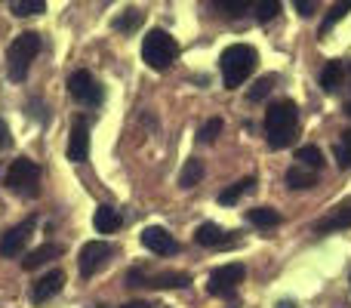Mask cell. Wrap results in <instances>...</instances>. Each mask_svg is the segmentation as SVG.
<instances>
[{
	"instance_id": "cell-1",
	"label": "cell",
	"mask_w": 351,
	"mask_h": 308,
	"mask_svg": "<svg viewBox=\"0 0 351 308\" xmlns=\"http://www.w3.org/2000/svg\"><path fill=\"white\" fill-rule=\"evenodd\" d=\"M299 133V111L293 99H278V102L268 105L265 111V136H268V148L280 152V148H290L296 142Z\"/></svg>"
},
{
	"instance_id": "cell-2",
	"label": "cell",
	"mask_w": 351,
	"mask_h": 308,
	"mask_svg": "<svg viewBox=\"0 0 351 308\" xmlns=\"http://www.w3.org/2000/svg\"><path fill=\"white\" fill-rule=\"evenodd\" d=\"M37 53H40V34L37 31H25V34L12 37L10 49H6V74H10V80L22 84L28 78L31 62L37 59Z\"/></svg>"
},
{
	"instance_id": "cell-3",
	"label": "cell",
	"mask_w": 351,
	"mask_h": 308,
	"mask_svg": "<svg viewBox=\"0 0 351 308\" xmlns=\"http://www.w3.org/2000/svg\"><path fill=\"white\" fill-rule=\"evenodd\" d=\"M256 62H259V56H256V49L250 47V43H234V47L225 49L222 59H219L225 86H228V90L241 86L243 80H247L250 74L256 71Z\"/></svg>"
},
{
	"instance_id": "cell-4",
	"label": "cell",
	"mask_w": 351,
	"mask_h": 308,
	"mask_svg": "<svg viewBox=\"0 0 351 308\" xmlns=\"http://www.w3.org/2000/svg\"><path fill=\"white\" fill-rule=\"evenodd\" d=\"M176 56H179V43L167 31H160V28L148 31V37L142 40V59H145L148 68L164 71V68H170L176 62Z\"/></svg>"
},
{
	"instance_id": "cell-5",
	"label": "cell",
	"mask_w": 351,
	"mask_h": 308,
	"mask_svg": "<svg viewBox=\"0 0 351 308\" xmlns=\"http://www.w3.org/2000/svg\"><path fill=\"white\" fill-rule=\"evenodd\" d=\"M6 188L16 191L19 198H34L40 191V169H37L34 161L28 157H16L6 169Z\"/></svg>"
},
{
	"instance_id": "cell-6",
	"label": "cell",
	"mask_w": 351,
	"mask_h": 308,
	"mask_svg": "<svg viewBox=\"0 0 351 308\" xmlns=\"http://www.w3.org/2000/svg\"><path fill=\"white\" fill-rule=\"evenodd\" d=\"M191 278L188 272H160V274H148L142 265L130 268L127 272V287H152V290H179L188 287Z\"/></svg>"
},
{
	"instance_id": "cell-7",
	"label": "cell",
	"mask_w": 351,
	"mask_h": 308,
	"mask_svg": "<svg viewBox=\"0 0 351 308\" xmlns=\"http://www.w3.org/2000/svg\"><path fill=\"white\" fill-rule=\"evenodd\" d=\"M68 93H71L74 102L86 105V108H96V105H102V99H105L102 84H99L86 68H80V71H74L71 78H68Z\"/></svg>"
},
{
	"instance_id": "cell-8",
	"label": "cell",
	"mask_w": 351,
	"mask_h": 308,
	"mask_svg": "<svg viewBox=\"0 0 351 308\" xmlns=\"http://www.w3.org/2000/svg\"><path fill=\"white\" fill-rule=\"evenodd\" d=\"M243 274H247V268L241 265V262H228V265H219L210 272V278H206V293L210 296H231V293L237 290V284L243 281Z\"/></svg>"
},
{
	"instance_id": "cell-9",
	"label": "cell",
	"mask_w": 351,
	"mask_h": 308,
	"mask_svg": "<svg viewBox=\"0 0 351 308\" xmlns=\"http://www.w3.org/2000/svg\"><path fill=\"white\" fill-rule=\"evenodd\" d=\"M111 253H114V250H111V244H105V241L84 244V247H80V259H77L80 274H84V278H93V274L111 259Z\"/></svg>"
},
{
	"instance_id": "cell-10",
	"label": "cell",
	"mask_w": 351,
	"mask_h": 308,
	"mask_svg": "<svg viewBox=\"0 0 351 308\" xmlns=\"http://www.w3.org/2000/svg\"><path fill=\"white\" fill-rule=\"evenodd\" d=\"M34 225H37L34 216H28L25 222L12 225V228L0 237V256H3V259H12V256L22 253L25 244H28V237H31V231H34Z\"/></svg>"
},
{
	"instance_id": "cell-11",
	"label": "cell",
	"mask_w": 351,
	"mask_h": 308,
	"mask_svg": "<svg viewBox=\"0 0 351 308\" xmlns=\"http://www.w3.org/2000/svg\"><path fill=\"white\" fill-rule=\"evenodd\" d=\"M68 161L84 163L86 154H90V123H86L84 115H77L71 121V139H68Z\"/></svg>"
},
{
	"instance_id": "cell-12",
	"label": "cell",
	"mask_w": 351,
	"mask_h": 308,
	"mask_svg": "<svg viewBox=\"0 0 351 308\" xmlns=\"http://www.w3.org/2000/svg\"><path fill=\"white\" fill-rule=\"evenodd\" d=\"M142 244H145V250H152V253H158V256H176L179 253V241H176L167 228H158V225H152V228L142 231Z\"/></svg>"
},
{
	"instance_id": "cell-13",
	"label": "cell",
	"mask_w": 351,
	"mask_h": 308,
	"mask_svg": "<svg viewBox=\"0 0 351 308\" xmlns=\"http://www.w3.org/2000/svg\"><path fill=\"white\" fill-rule=\"evenodd\" d=\"M62 287H65V272H62V268H53V272H47L43 278H37L34 290H31V303L34 305L49 303L56 293H62Z\"/></svg>"
},
{
	"instance_id": "cell-14",
	"label": "cell",
	"mask_w": 351,
	"mask_h": 308,
	"mask_svg": "<svg viewBox=\"0 0 351 308\" xmlns=\"http://www.w3.org/2000/svg\"><path fill=\"white\" fill-rule=\"evenodd\" d=\"M194 241H197L200 247L219 250V247H231V244H234V237H231V235H225V231L219 228L216 222H204L197 231H194Z\"/></svg>"
},
{
	"instance_id": "cell-15",
	"label": "cell",
	"mask_w": 351,
	"mask_h": 308,
	"mask_svg": "<svg viewBox=\"0 0 351 308\" xmlns=\"http://www.w3.org/2000/svg\"><path fill=\"white\" fill-rule=\"evenodd\" d=\"M315 228H317V235H330V231H346V228H351V200H348V204H342L339 210H333L327 219H321Z\"/></svg>"
},
{
	"instance_id": "cell-16",
	"label": "cell",
	"mask_w": 351,
	"mask_h": 308,
	"mask_svg": "<svg viewBox=\"0 0 351 308\" xmlns=\"http://www.w3.org/2000/svg\"><path fill=\"white\" fill-rule=\"evenodd\" d=\"M59 256H62V247H59V244H40V247L31 250V253L22 259V268H25V272H34V268L47 265V262L59 259Z\"/></svg>"
},
{
	"instance_id": "cell-17",
	"label": "cell",
	"mask_w": 351,
	"mask_h": 308,
	"mask_svg": "<svg viewBox=\"0 0 351 308\" xmlns=\"http://www.w3.org/2000/svg\"><path fill=\"white\" fill-rule=\"evenodd\" d=\"M93 225H96L99 235H114V231L121 228V213H117L111 204H105V206H99V210H96Z\"/></svg>"
},
{
	"instance_id": "cell-18",
	"label": "cell",
	"mask_w": 351,
	"mask_h": 308,
	"mask_svg": "<svg viewBox=\"0 0 351 308\" xmlns=\"http://www.w3.org/2000/svg\"><path fill=\"white\" fill-rule=\"evenodd\" d=\"M342 80H346V62H327L321 71V86L324 93H339Z\"/></svg>"
},
{
	"instance_id": "cell-19",
	"label": "cell",
	"mask_w": 351,
	"mask_h": 308,
	"mask_svg": "<svg viewBox=\"0 0 351 308\" xmlns=\"http://www.w3.org/2000/svg\"><path fill=\"white\" fill-rule=\"evenodd\" d=\"M204 173H206L204 161H200V157H191V161H185V167H182V173H179V185L182 188H197L200 179H204Z\"/></svg>"
},
{
	"instance_id": "cell-20",
	"label": "cell",
	"mask_w": 351,
	"mask_h": 308,
	"mask_svg": "<svg viewBox=\"0 0 351 308\" xmlns=\"http://www.w3.org/2000/svg\"><path fill=\"white\" fill-rule=\"evenodd\" d=\"M317 182V176H315V169H305V167H290L287 169V185L293 188V191H305V188H311Z\"/></svg>"
},
{
	"instance_id": "cell-21",
	"label": "cell",
	"mask_w": 351,
	"mask_h": 308,
	"mask_svg": "<svg viewBox=\"0 0 351 308\" xmlns=\"http://www.w3.org/2000/svg\"><path fill=\"white\" fill-rule=\"evenodd\" d=\"M253 188H256V179H253V176H247V179L234 182V185H231V188H225V191L219 194V204H222V206L237 204V200H241L247 191H253Z\"/></svg>"
},
{
	"instance_id": "cell-22",
	"label": "cell",
	"mask_w": 351,
	"mask_h": 308,
	"mask_svg": "<svg viewBox=\"0 0 351 308\" xmlns=\"http://www.w3.org/2000/svg\"><path fill=\"white\" fill-rule=\"evenodd\" d=\"M247 219L253 225H259V228H274V225H280V213L274 210V206H253V210L247 213Z\"/></svg>"
},
{
	"instance_id": "cell-23",
	"label": "cell",
	"mask_w": 351,
	"mask_h": 308,
	"mask_svg": "<svg viewBox=\"0 0 351 308\" xmlns=\"http://www.w3.org/2000/svg\"><path fill=\"white\" fill-rule=\"evenodd\" d=\"M142 22H145L142 10H123L121 16H117L114 22H111V28H114V31H123V34H130V31H136Z\"/></svg>"
},
{
	"instance_id": "cell-24",
	"label": "cell",
	"mask_w": 351,
	"mask_h": 308,
	"mask_svg": "<svg viewBox=\"0 0 351 308\" xmlns=\"http://www.w3.org/2000/svg\"><path fill=\"white\" fill-rule=\"evenodd\" d=\"M348 12H351V0H336V3L330 6V12L324 16V22H321V34H327L333 25H339L342 19L348 16Z\"/></svg>"
},
{
	"instance_id": "cell-25",
	"label": "cell",
	"mask_w": 351,
	"mask_h": 308,
	"mask_svg": "<svg viewBox=\"0 0 351 308\" xmlns=\"http://www.w3.org/2000/svg\"><path fill=\"white\" fill-rule=\"evenodd\" d=\"M296 161H299V167H305V169H321L324 167V154H321V148L317 145L296 148Z\"/></svg>"
},
{
	"instance_id": "cell-26",
	"label": "cell",
	"mask_w": 351,
	"mask_h": 308,
	"mask_svg": "<svg viewBox=\"0 0 351 308\" xmlns=\"http://www.w3.org/2000/svg\"><path fill=\"white\" fill-rule=\"evenodd\" d=\"M10 10L16 12V16H22V19L40 16V12L47 10V0H10Z\"/></svg>"
},
{
	"instance_id": "cell-27",
	"label": "cell",
	"mask_w": 351,
	"mask_h": 308,
	"mask_svg": "<svg viewBox=\"0 0 351 308\" xmlns=\"http://www.w3.org/2000/svg\"><path fill=\"white\" fill-rule=\"evenodd\" d=\"M274 84H278V78H274V74H265V78H259V80H256V84L247 90V99H250V102H259V99H265L268 93L274 90Z\"/></svg>"
},
{
	"instance_id": "cell-28",
	"label": "cell",
	"mask_w": 351,
	"mask_h": 308,
	"mask_svg": "<svg viewBox=\"0 0 351 308\" xmlns=\"http://www.w3.org/2000/svg\"><path fill=\"white\" fill-rule=\"evenodd\" d=\"M333 154H336V163H339L342 169L351 167V130H346V133L339 136V142H336Z\"/></svg>"
},
{
	"instance_id": "cell-29",
	"label": "cell",
	"mask_w": 351,
	"mask_h": 308,
	"mask_svg": "<svg viewBox=\"0 0 351 308\" xmlns=\"http://www.w3.org/2000/svg\"><path fill=\"white\" fill-rule=\"evenodd\" d=\"M278 12H280V0H259L256 3V19L259 22H271Z\"/></svg>"
},
{
	"instance_id": "cell-30",
	"label": "cell",
	"mask_w": 351,
	"mask_h": 308,
	"mask_svg": "<svg viewBox=\"0 0 351 308\" xmlns=\"http://www.w3.org/2000/svg\"><path fill=\"white\" fill-rule=\"evenodd\" d=\"M219 133H222V117H213V121H206L204 127H200L197 139L206 145V142H216V136H219Z\"/></svg>"
},
{
	"instance_id": "cell-31",
	"label": "cell",
	"mask_w": 351,
	"mask_h": 308,
	"mask_svg": "<svg viewBox=\"0 0 351 308\" xmlns=\"http://www.w3.org/2000/svg\"><path fill=\"white\" fill-rule=\"evenodd\" d=\"M256 0H219V6H222L228 16H243V12L253 6Z\"/></svg>"
},
{
	"instance_id": "cell-32",
	"label": "cell",
	"mask_w": 351,
	"mask_h": 308,
	"mask_svg": "<svg viewBox=\"0 0 351 308\" xmlns=\"http://www.w3.org/2000/svg\"><path fill=\"white\" fill-rule=\"evenodd\" d=\"M293 6H296L299 16H305V19L317 12V0H293Z\"/></svg>"
},
{
	"instance_id": "cell-33",
	"label": "cell",
	"mask_w": 351,
	"mask_h": 308,
	"mask_svg": "<svg viewBox=\"0 0 351 308\" xmlns=\"http://www.w3.org/2000/svg\"><path fill=\"white\" fill-rule=\"evenodd\" d=\"M10 142H12L10 127H6V121H3V117H0V152H6V148H10Z\"/></svg>"
},
{
	"instance_id": "cell-34",
	"label": "cell",
	"mask_w": 351,
	"mask_h": 308,
	"mask_svg": "<svg viewBox=\"0 0 351 308\" xmlns=\"http://www.w3.org/2000/svg\"><path fill=\"white\" fill-rule=\"evenodd\" d=\"M121 308H152L145 303V299H136V303H127V305H121Z\"/></svg>"
},
{
	"instance_id": "cell-35",
	"label": "cell",
	"mask_w": 351,
	"mask_h": 308,
	"mask_svg": "<svg viewBox=\"0 0 351 308\" xmlns=\"http://www.w3.org/2000/svg\"><path fill=\"white\" fill-rule=\"evenodd\" d=\"M274 308H299L296 303H293V299H280V303L278 305H274Z\"/></svg>"
},
{
	"instance_id": "cell-36",
	"label": "cell",
	"mask_w": 351,
	"mask_h": 308,
	"mask_svg": "<svg viewBox=\"0 0 351 308\" xmlns=\"http://www.w3.org/2000/svg\"><path fill=\"white\" fill-rule=\"evenodd\" d=\"M342 111H346V115L351 117V102H346V108H342Z\"/></svg>"
},
{
	"instance_id": "cell-37",
	"label": "cell",
	"mask_w": 351,
	"mask_h": 308,
	"mask_svg": "<svg viewBox=\"0 0 351 308\" xmlns=\"http://www.w3.org/2000/svg\"><path fill=\"white\" fill-rule=\"evenodd\" d=\"M346 71H351V68H346Z\"/></svg>"
}]
</instances>
